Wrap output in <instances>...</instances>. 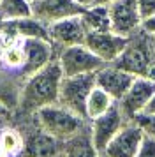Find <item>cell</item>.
I'll return each mask as SVG.
<instances>
[{"label": "cell", "mask_w": 155, "mask_h": 157, "mask_svg": "<svg viewBox=\"0 0 155 157\" xmlns=\"http://www.w3.org/2000/svg\"><path fill=\"white\" fill-rule=\"evenodd\" d=\"M48 29H49V41L55 44L56 50L65 48V46L85 44V39H86V30L83 27V21H81L79 14L58 20V21L48 25Z\"/></svg>", "instance_id": "cell-13"}, {"label": "cell", "mask_w": 155, "mask_h": 157, "mask_svg": "<svg viewBox=\"0 0 155 157\" xmlns=\"http://www.w3.org/2000/svg\"><path fill=\"white\" fill-rule=\"evenodd\" d=\"M141 29L145 30V32H148L150 36L155 37V16H152V18H146V20H143L141 21Z\"/></svg>", "instance_id": "cell-26"}, {"label": "cell", "mask_w": 155, "mask_h": 157, "mask_svg": "<svg viewBox=\"0 0 155 157\" xmlns=\"http://www.w3.org/2000/svg\"><path fill=\"white\" fill-rule=\"evenodd\" d=\"M143 136H145V132L141 131L138 124H134L132 120L127 122L125 125L113 136L111 141L106 145L100 157H136Z\"/></svg>", "instance_id": "cell-11"}, {"label": "cell", "mask_w": 155, "mask_h": 157, "mask_svg": "<svg viewBox=\"0 0 155 157\" xmlns=\"http://www.w3.org/2000/svg\"><path fill=\"white\" fill-rule=\"evenodd\" d=\"M0 122H2V120H0ZM0 129H2V127H0Z\"/></svg>", "instance_id": "cell-36"}, {"label": "cell", "mask_w": 155, "mask_h": 157, "mask_svg": "<svg viewBox=\"0 0 155 157\" xmlns=\"http://www.w3.org/2000/svg\"><path fill=\"white\" fill-rule=\"evenodd\" d=\"M23 140L25 145L21 157H62L63 141L42 131L35 122L27 129V132H23Z\"/></svg>", "instance_id": "cell-7"}, {"label": "cell", "mask_w": 155, "mask_h": 157, "mask_svg": "<svg viewBox=\"0 0 155 157\" xmlns=\"http://www.w3.org/2000/svg\"><path fill=\"white\" fill-rule=\"evenodd\" d=\"M56 60L60 64L63 76H76V74H88L97 72L104 67V62L85 44L76 46H65L56 50Z\"/></svg>", "instance_id": "cell-5"}, {"label": "cell", "mask_w": 155, "mask_h": 157, "mask_svg": "<svg viewBox=\"0 0 155 157\" xmlns=\"http://www.w3.org/2000/svg\"><path fill=\"white\" fill-rule=\"evenodd\" d=\"M28 2H34V0H28Z\"/></svg>", "instance_id": "cell-35"}, {"label": "cell", "mask_w": 155, "mask_h": 157, "mask_svg": "<svg viewBox=\"0 0 155 157\" xmlns=\"http://www.w3.org/2000/svg\"><path fill=\"white\" fill-rule=\"evenodd\" d=\"M23 132H20L14 127H2L0 129V147L4 148L9 157H21L23 152Z\"/></svg>", "instance_id": "cell-21"}, {"label": "cell", "mask_w": 155, "mask_h": 157, "mask_svg": "<svg viewBox=\"0 0 155 157\" xmlns=\"http://www.w3.org/2000/svg\"><path fill=\"white\" fill-rule=\"evenodd\" d=\"M129 37L120 36L113 30L108 32H90L86 34L85 39V46L90 48L95 55H97L104 64H113L118 55L123 51Z\"/></svg>", "instance_id": "cell-12"}, {"label": "cell", "mask_w": 155, "mask_h": 157, "mask_svg": "<svg viewBox=\"0 0 155 157\" xmlns=\"http://www.w3.org/2000/svg\"><path fill=\"white\" fill-rule=\"evenodd\" d=\"M146 78H150V79H152V81H153V83H155V64L152 65V67H150V71H148Z\"/></svg>", "instance_id": "cell-31"}, {"label": "cell", "mask_w": 155, "mask_h": 157, "mask_svg": "<svg viewBox=\"0 0 155 157\" xmlns=\"http://www.w3.org/2000/svg\"><path fill=\"white\" fill-rule=\"evenodd\" d=\"M21 44L25 51V64L20 71L23 78H28L30 74L41 71L53 58H56L55 44L48 39H23Z\"/></svg>", "instance_id": "cell-10"}, {"label": "cell", "mask_w": 155, "mask_h": 157, "mask_svg": "<svg viewBox=\"0 0 155 157\" xmlns=\"http://www.w3.org/2000/svg\"><path fill=\"white\" fill-rule=\"evenodd\" d=\"M25 78L16 71H7L0 67V102L6 108H9L13 113L18 111L20 106L21 86Z\"/></svg>", "instance_id": "cell-16"}, {"label": "cell", "mask_w": 155, "mask_h": 157, "mask_svg": "<svg viewBox=\"0 0 155 157\" xmlns=\"http://www.w3.org/2000/svg\"><path fill=\"white\" fill-rule=\"evenodd\" d=\"M62 157H100V154L97 152V148L93 147V141H92L90 125L83 132L63 141Z\"/></svg>", "instance_id": "cell-18"}, {"label": "cell", "mask_w": 155, "mask_h": 157, "mask_svg": "<svg viewBox=\"0 0 155 157\" xmlns=\"http://www.w3.org/2000/svg\"><path fill=\"white\" fill-rule=\"evenodd\" d=\"M76 4H79L81 7H88V6H92L93 4V0H74Z\"/></svg>", "instance_id": "cell-30"}, {"label": "cell", "mask_w": 155, "mask_h": 157, "mask_svg": "<svg viewBox=\"0 0 155 157\" xmlns=\"http://www.w3.org/2000/svg\"><path fill=\"white\" fill-rule=\"evenodd\" d=\"M13 115L14 113L9 109V108H6L2 102H0V120H7V118H9V117H13Z\"/></svg>", "instance_id": "cell-27"}, {"label": "cell", "mask_w": 155, "mask_h": 157, "mask_svg": "<svg viewBox=\"0 0 155 157\" xmlns=\"http://www.w3.org/2000/svg\"><path fill=\"white\" fill-rule=\"evenodd\" d=\"M134 78L136 76L130 72L123 71L113 64H106L95 72V85L106 90L115 101H120L129 90V86L132 85Z\"/></svg>", "instance_id": "cell-15"}, {"label": "cell", "mask_w": 155, "mask_h": 157, "mask_svg": "<svg viewBox=\"0 0 155 157\" xmlns=\"http://www.w3.org/2000/svg\"><path fill=\"white\" fill-rule=\"evenodd\" d=\"M62 78L63 72L56 58H53L41 71L25 78L21 86L18 111L23 115H32L39 108L58 102V90Z\"/></svg>", "instance_id": "cell-1"}, {"label": "cell", "mask_w": 155, "mask_h": 157, "mask_svg": "<svg viewBox=\"0 0 155 157\" xmlns=\"http://www.w3.org/2000/svg\"><path fill=\"white\" fill-rule=\"evenodd\" d=\"M115 102L116 101L106 90H102L100 86L95 85L92 88V92L88 94V99H86V120L90 122L93 118L100 117V115H104Z\"/></svg>", "instance_id": "cell-19"}, {"label": "cell", "mask_w": 155, "mask_h": 157, "mask_svg": "<svg viewBox=\"0 0 155 157\" xmlns=\"http://www.w3.org/2000/svg\"><path fill=\"white\" fill-rule=\"evenodd\" d=\"M30 117L42 131H46L48 134H51L60 141H67L70 138H74L76 134L83 132L90 125V122L86 118L67 109L58 102L39 108Z\"/></svg>", "instance_id": "cell-2"}, {"label": "cell", "mask_w": 155, "mask_h": 157, "mask_svg": "<svg viewBox=\"0 0 155 157\" xmlns=\"http://www.w3.org/2000/svg\"><path fill=\"white\" fill-rule=\"evenodd\" d=\"M23 41V39H21ZM21 41H4V51H2V67L7 71L20 72L25 64V51Z\"/></svg>", "instance_id": "cell-20"}, {"label": "cell", "mask_w": 155, "mask_h": 157, "mask_svg": "<svg viewBox=\"0 0 155 157\" xmlns=\"http://www.w3.org/2000/svg\"><path fill=\"white\" fill-rule=\"evenodd\" d=\"M83 27L86 34L90 32H108L111 30V18H109V9L108 6H88L83 9V13L79 14Z\"/></svg>", "instance_id": "cell-17"}, {"label": "cell", "mask_w": 155, "mask_h": 157, "mask_svg": "<svg viewBox=\"0 0 155 157\" xmlns=\"http://www.w3.org/2000/svg\"><path fill=\"white\" fill-rule=\"evenodd\" d=\"M6 25H7V20L4 16L0 14V37L4 36V30H6Z\"/></svg>", "instance_id": "cell-29"}, {"label": "cell", "mask_w": 155, "mask_h": 157, "mask_svg": "<svg viewBox=\"0 0 155 157\" xmlns=\"http://www.w3.org/2000/svg\"><path fill=\"white\" fill-rule=\"evenodd\" d=\"M0 157H9L6 152H4V148H2V147H0Z\"/></svg>", "instance_id": "cell-34"}, {"label": "cell", "mask_w": 155, "mask_h": 157, "mask_svg": "<svg viewBox=\"0 0 155 157\" xmlns=\"http://www.w3.org/2000/svg\"><path fill=\"white\" fill-rule=\"evenodd\" d=\"M0 14L6 20H20L32 16V4L28 0H0Z\"/></svg>", "instance_id": "cell-22"}, {"label": "cell", "mask_w": 155, "mask_h": 157, "mask_svg": "<svg viewBox=\"0 0 155 157\" xmlns=\"http://www.w3.org/2000/svg\"><path fill=\"white\" fill-rule=\"evenodd\" d=\"M95 86V72L63 76L58 90V104L86 118V99Z\"/></svg>", "instance_id": "cell-4"}, {"label": "cell", "mask_w": 155, "mask_h": 157, "mask_svg": "<svg viewBox=\"0 0 155 157\" xmlns=\"http://www.w3.org/2000/svg\"><path fill=\"white\" fill-rule=\"evenodd\" d=\"M138 6H139L141 20L155 16V0H138Z\"/></svg>", "instance_id": "cell-25"}, {"label": "cell", "mask_w": 155, "mask_h": 157, "mask_svg": "<svg viewBox=\"0 0 155 157\" xmlns=\"http://www.w3.org/2000/svg\"><path fill=\"white\" fill-rule=\"evenodd\" d=\"M2 51H4V39L0 37V67H2Z\"/></svg>", "instance_id": "cell-33"}, {"label": "cell", "mask_w": 155, "mask_h": 157, "mask_svg": "<svg viewBox=\"0 0 155 157\" xmlns=\"http://www.w3.org/2000/svg\"><path fill=\"white\" fill-rule=\"evenodd\" d=\"M136 157H155V138H150L146 134L143 136Z\"/></svg>", "instance_id": "cell-24"}, {"label": "cell", "mask_w": 155, "mask_h": 157, "mask_svg": "<svg viewBox=\"0 0 155 157\" xmlns=\"http://www.w3.org/2000/svg\"><path fill=\"white\" fill-rule=\"evenodd\" d=\"M134 124H138L141 131L150 138H155V113H148V111H141L132 118Z\"/></svg>", "instance_id": "cell-23"}, {"label": "cell", "mask_w": 155, "mask_h": 157, "mask_svg": "<svg viewBox=\"0 0 155 157\" xmlns=\"http://www.w3.org/2000/svg\"><path fill=\"white\" fill-rule=\"evenodd\" d=\"M145 111H148V113H155V94H153V97L150 99V102L146 104Z\"/></svg>", "instance_id": "cell-28"}, {"label": "cell", "mask_w": 155, "mask_h": 157, "mask_svg": "<svg viewBox=\"0 0 155 157\" xmlns=\"http://www.w3.org/2000/svg\"><path fill=\"white\" fill-rule=\"evenodd\" d=\"M127 122L130 120L120 109L118 102H115L104 115L90 120V136H92V141H93V147L97 148L99 154L104 152L106 145L111 141L113 136L116 134Z\"/></svg>", "instance_id": "cell-6"}, {"label": "cell", "mask_w": 155, "mask_h": 157, "mask_svg": "<svg viewBox=\"0 0 155 157\" xmlns=\"http://www.w3.org/2000/svg\"><path fill=\"white\" fill-rule=\"evenodd\" d=\"M155 94V83L146 76H136L132 81V85L129 86V90L125 95L122 97L118 102L120 109L123 111L129 120H132L134 117L141 111H145L146 104Z\"/></svg>", "instance_id": "cell-9"}, {"label": "cell", "mask_w": 155, "mask_h": 157, "mask_svg": "<svg viewBox=\"0 0 155 157\" xmlns=\"http://www.w3.org/2000/svg\"><path fill=\"white\" fill-rule=\"evenodd\" d=\"M155 64V37L139 29L127 39L123 51L113 62L123 71L134 76H146L150 67Z\"/></svg>", "instance_id": "cell-3"}, {"label": "cell", "mask_w": 155, "mask_h": 157, "mask_svg": "<svg viewBox=\"0 0 155 157\" xmlns=\"http://www.w3.org/2000/svg\"><path fill=\"white\" fill-rule=\"evenodd\" d=\"M111 2H115V0H93V4H97V6H109ZM92 4V6H93Z\"/></svg>", "instance_id": "cell-32"}, {"label": "cell", "mask_w": 155, "mask_h": 157, "mask_svg": "<svg viewBox=\"0 0 155 157\" xmlns=\"http://www.w3.org/2000/svg\"><path fill=\"white\" fill-rule=\"evenodd\" d=\"M111 30L120 36L130 37L141 29V14L138 0H115L109 6Z\"/></svg>", "instance_id": "cell-8"}, {"label": "cell", "mask_w": 155, "mask_h": 157, "mask_svg": "<svg viewBox=\"0 0 155 157\" xmlns=\"http://www.w3.org/2000/svg\"><path fill=\"white\" fill-rule=\"evenodd\" d=\"M30 4H32V16L44 21L46 25H51L69 16H78L85 9L74 0H34Z\"/></svg>", "instance_id": "cell-14"}]
</instances>
